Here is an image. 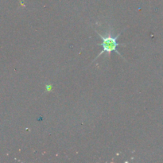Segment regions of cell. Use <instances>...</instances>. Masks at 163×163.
<instances>
[{"label":"cell","instance_id":"1","mask_svg":"<svg viewBox=\"0 0 163 163\" xmlns=\"http://www.w3.org/2000/svg\"><path fill=\"white\" fill-rule=\"evenodd\" d=\"M96 33H97L100 38L102 39L103 42L101 44H98V46H100L103 48V49L102 51L99 54V55L94 59V61H95L96 59L99 58L100 56H102L103 54H105V53L108 54V57H110V54H111V53H112V51L116 52L119 56L121 57H123L122 54H120V52L117 49V48L119 46H126V44H120V43H119V42H117V40H118V38H119V36H120L121 33H119V34H117L116 36H114L113 34H112V30L111 29H109V32H107V33L105 34V35H103L102 34H100L99 32H96Z\"/></svg>","mask_w":163,"mask_h":163}]
</instances>
